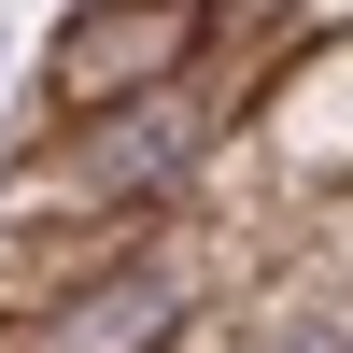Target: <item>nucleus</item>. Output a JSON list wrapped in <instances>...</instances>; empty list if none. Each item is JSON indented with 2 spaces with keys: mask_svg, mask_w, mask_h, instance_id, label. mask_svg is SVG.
I'll return each instance as SVG.
<instances>
[{
  "mask_svg": "<svg viewBox=\"0 0 353 353\" xmlns=\"http://www.w3.org/2000/svg\"><path fill=\"white\" fill-rule=\"evenodd\" d=\"M170 325V283H113V297H85L71 325H57V353H128V339H156Z\"/></svg>",
  "mask_w": 353,
  "mask_h": 353,
  "instance_id": "nucleus-1",
  "label": "nucleus"
}]
</instances>
